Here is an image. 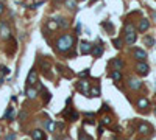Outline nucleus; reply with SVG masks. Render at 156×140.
Returning <instances> with one entry per match:
<instances>
[{
	"label": "nucleus",
	"instance_id": "5",
	"mask_svg": "<svg viewBox=\"0 0 156 140\" xmlns=\"http://www.w3.org/2000/svg\"><path fill=\"white\" fill-rule=\"evenodd\" d=\"M27 82H28V86H33V84L38 82V72H36V69H31V72L27 76Z\"/></svg>",
	"mask_w": 156,
	"mask_h": 140
},
{
	"label": "nucleus",
	"instance_id": "8",
	"mask_svg": "<svg viewBox=\"0 0 156 140\" xmlns=\"http://www.w3.org/2000/svg\"><path fill=\"white\" fill-rule=\"evenodd\" d=\"M0 36L3 37V39H8L10 37V28L5 22H0Z\"/></svg>",
	"mask_w": 156,
	"mask_h": 140
},
{
	"label": "nucleus",
	"instance_id": "12",
	"mask_svg": "<svg viewBox=\"0 0 156 140\" xmlns=\"http://www.w3.org/2000/svg\"><path fill=\"white\" fill-rule=\"evenodd\" d=\"M125 42H126V45H133V44L136 42V33H128V34H125Z\"/></svg>",
	"mask_w": 156,
	"mask_h": 140
},
{
	"label": "nucleus",
	"instance_id": "34",
	"mask_svg": "<svg viewBox=\"0 0 156 140\" xmlns=\"http://www.w3.org/2000/svg\"><path fill=\"white\" fill-rule=\"evenodd\" d=\"M2 73L3 75H10V69H8V67H2Z\"/></svg>",
	"mask_w": 156,
	"mask_h": 140
},
{
	"label": "nucleus",
	"instance_id": "33",
	"mask_svg": "<svg viewBox=\"0 0 156 140\" xmlns=\"http://www.w3.org/2000/svg\"><path fill=\"white\" fill-rule=\"evenodd\" d=\"M70 118H72V121H75V120L78 118V114H77V112H72V115H70Z\"/></svg>",
	"mask_w": 156,
	"mask_h": 140
},
{
	"label": "nucleus",
	"instance_id": "17",
	"mask_svg": "<svg viewBox=\"0 0 156 140\" xmlns=\"http://www.w3.org/2000/svg\"><path fill=\"white\" fill-rule=\"evenodd\" d=\"M36 95H38L36 89H33V87H28V89H27V97H28V98H36Z\"/></svg>",
	"mask_w": 156,
	"mask_h": 140
},
{
	"label": "nucleus",
	"instance_id": "42",
	"mask_svg": "<svg viewBox=\"0 0 156 140\" xmlns=\"http://www.w3.org/2000/svg\"><path fill=\"white\" fill-rule=\"evenodd\" d=\"M154 47H156V45H154Z\"/></svg>",
	"mask_w": 156,
	"mask_h": 140
},
{
	"label": "nucleus",
	"instance_id": "24",
	"mask_svg": "<svg viewBox=\"0 0 156 140\" xmlns=\"http://www.w3.org/2000/svg\"><path fill=\"white\" fill-rule=\"evenodd\" d=\"M111 76H113L114 81H120V79H122V73L119 72V70H114V72L111 73Z\"/></svg>",
	"mask_w": 156,
	"mask_h": 140
},
{
	"label": "nucleus",
	"instance_id": "37",
	"mask_svg": "<svg viewBox=\"0 0 156 140\" xmlns=\"http://www.w3.org/2000/svg\"><path fill=\"white\" fill-rule=\"evenodd\" d=\"M80 31H81V25L78 23V25H77V34H80Z\"/></svg>",
	"mask_w": 156,
	"mask_h": 140
},
{
	"label": "nucleus",
	"instance_id": "7",
	"mask_svg": "<svg viewBox=\"0 0 156 140\" xmlns=\"http://www.w3.org/2000/svg\"><path fill=\"white\" fill-rule=\"evenodd\" d=\"M137 132H141V134H144V135L151 134V126H150L148 123H141L139 126H137Z\"/></svg>",
	"mask_w": 156,
	"mask_h": 140
},
{
	"label": "nucleus",
	"instance_id": "23",
	"mask_svg": "<svg viewBox=\"0 0 156 140\" xmlns=\"http://www.w3.org/2000/svg\"><path fill=\"white\" fill-rule=\"evenodd\" d=\"M102 25H103V26L106 28V30L109 31V34H113V33H114V26H113V23H111V22H103Z\"/></svg>",
	"mask_w": 156,
	"mask_h": 140
},
{
	"label": "nucleus",
	"instance_id": "35",
	"mask_svg": "<svg viewBox=\"0 0 156 140\" xmlns=\"http://www.w3.org/2000/svg\"><path fill=\"white\" fill-rule=\"evenodd\" d=\"M108 109H109V107H108V104H102V109H100V110L103 112V110H108Z\"/></svg>",
	"mask_w": 156,
	"mask_h": 140
},
{
	"label": "nucleus",
	"instance_id": "41",
	"mask_svg": "<svg viewBox=\"0 0 156 140\" xmlns=\"http://www.w3.org/2000/svg\"><path fill=\"white\" fill-rule=\"evenodd\" d=\"M154 114H156V109H154Z\"/></svg>",
	"mask_w": 156,
	"mask_h": 140
},
{
	"label": "nucleus",
	"instance_id": "13",
	"mask_svg": "<svg viewBox=\"0 0 156 140\" xmlns=\"http://www.w3.org/2000/svg\"><path fill=\"white\" fill-rule=\"evenodd\" d=\"M78 89H80V90H83V93H84V95L91 97V95H89V90H88V81H80V84H78Z\"/></svg>",
	"mask_w": 156,
	"mask_h": 140
},
{
	"label": "nucleus",
	"instance_id": "22",
	"mask_svg": "<svg viewBox=\"0 0 156 140\" xmlns=\"http://www.w3.org/2000/svg\"><path fill=\"white\" fill-rule=\"evenodd\" d=\"M56 23H58V26L59 28H66L67 25H69V22H67V19H58V20H56Z\"/></svg>",
	"mask_w": 156,
	"mask_h": 140
},
{
	"label": "nucleus",
	"instance_id": "1",
	"mask_svg": "<svg viewBox=\"0 0 156 140\" xmlns=\"http://www.w3.org/2000/svg\"><path fill=\"white\" fill-rule=\"evenodd\" d=\"M73 44H75V37H73L72 34H62L61 37H58V41H56V44H55V47H56L58 51L67 53L69 50H72Z\"/></svg>",
	"mask_w": 156,
	"mask_h": 140
},
{
	"label": "nucleus",
	"instance_id": "28",
	"mask_svg": "<svg viewBox=\"0 0 156 140\" xmlns=\"http://www.w3.org/2000/svg\"><path fill=\"white\" fill-rule=\"evenodd\" d=\"M113 44H114L116 48H120V47H122V39H114Z\"/></svg>",
	"mask_w": 156,
	"mask_h": 140
},
{
	"label": "nucleus",
	"instance_id": "10",
	"mask_svg": "<svg viewBox=\"0 0 156 140\" xmlns=\"http://www.w3.org/2000/svg\"><path fill=\"white\" fill-rule=\"evenodd\" d=\"M31 138H33V140H45L44 131H41V129H34L33 132H31Z\"/></svg>",
	"mask_w": 156,
	"mask_h": 140
},
{
	"label": "nucleus",
	"instance_id": "39",
	"mask_svg": "<svg viewBox=\"0 0 156 140\" xmlns=\"http://www.w3.org/2000/svg\"><path fill=\"white\" fill-rule=\"evenodd\" d=\"M153 19H154V20H156V11H153Z\"/></svg>",
	"mask_w": 156,
	"mask_h": 140
},
{
	"label": "nucleus",
	"instance_id": "20",
	"mask_svg": "<svg viewBox=\"0 0 156 140\" xmlns=\"http://www.w3.org/2000/svg\"><path fill=\"white\" fill-rule=\"evenodd\" d=\"M100 86H94L92 89H91V97H100Z\"/></svg>",
	"mask_w": 156,
	"mask_h": 140
},
{
	"label": "nucleus",
	"instance_id": "15",
	"mask_svg": "<svg viewBox=\"0 0 156 140\" xmlns=\"http://www.w3.org/2000/svg\"><path fill=\"white\" fill-rule=\"evenodd\" d=\"M77 5H78L77 0H66V6L69 9H77Z\"/></svg>",
	"mask_w": 156,
	"mask_h": 140
},
{
	"label": "nucleus",
	"instance_id": "26",
	"mask_svg": "<svg viewBox=\"0 0 156 140\" xmlns=\"http://www.w3.org/2000/svg\"><path fill=\"white\" fill-rule=\"evenodd\" d=\"M113 65H116L117 70H119V69L123 67V61H122V59H113Z\"/></svg>",
	"mask_w": 156,
	"mask_h": 140
},
{
	"label": "nucleus",
	"instance_id": "36",
	"mask_svg": "<svg viewBox=\"0 0 156 140\" xmlns=\"http://www.w3.org/2000/svg\"><path fill=\"white\" fill-rule=\"evenodd\" d=\"M5 11V6H3V3H0V14H2Z\"/></svg>",
	"mask_w": 156,
	"mask_h": 140
},
{
	"label": "nucleus",
	"instance_id": "6",
	"mask_svg": "<svg viewBox=\"0 0 156 140\" xmlns=\"http://www.w3.org/2000/svg\"><path fill=\"white\" fill-rule=\"evenodd\" d=\"M128 86H130L131 90H139L142 87V82L139 79H136V78H130L128 79Z\"/></svg>",
	"mask_w": 156,
	"mask_h": 140
},
{
	"label": "nucleus",
	"instance_id": "14",
	"mask_svg": "<svg viewBox=\"0 0 156 140\" xmlns=\"http://www.w3.org/2000/svg\"><path fill=\"white\" fill-rule=\"evenodd\" d=\"M148 100L147 98H139L137 100V107H141V109H145V107H148Z\"/></svg>",
	"mask_w": 156,
	"mask_h": 140
},
{
	"label": "nucleus",
	"instance_id": "9",
	"mask_svg": "<svg viewBox=\"0 0 156 140\" xmlns=\"http://www.w3.org/2000/svg\"><path fill=\"white\" fill-rule=\"evenodd\" d=\"M139 31L141 33H145L147 30L150 28V22H148V19H141V22H139Z\"/></svg>",
	"mask_w": 156,
	"mask_h": 140
},
{
	"label": "nucleus",
	"instance_id": "29",
	"mask_svg": "<svg viewBox=\"0 0 156 140\" xmlns=\"http://www.w3.org/2000/svg\"><path fill=\"white\" fill-rule=\"evenodd\" d=\"M102 125H111V118H109V117H103L102 118Z\"/></svg>",
	"mask_w": 156,
	"mask_h": 140
},
{
	"label": "nucleus",
	"instance_id": "25",
	"mask_svg": "<svg viewBox=\"0 0 156 140\" xmlns=\"http://www.w3.org/2000/svg\"><path fill=\"white\" fill-rule=\"evenodd\" d=\"M123 31H125V34H128V33H134V25H133V23H126Z\"/></svg>",
	"mask_w": 156,
	"mask_h": 140
},
{
	"label": "nucleus",
	"instance_id": "30",
	"mask_svg": "<svg viewBox=\"0 0 156 140\" xmlns=\"http://www.w3.org/2000/svg\"><path fill=\"white\" fill-rule=\"evenodd\" d=\"M52 126H53L52 120H45V129H47V131H50V129H52Z\"/></svg>",
	"mask_w": 156,
	"mask_h": 140
},
{
	"label": "nucleus",
	"instance_id": "38",
	"mask_svg": "<svg viewBox=\"0 0 156 140\" xmlns=\"http://www.w3.org/2000/svg\"><path fill=\"white\" fill-rule=\"evenodd\" d=\"M53 140H62V137H56V135H55V138Z\"/></svg>",
	"mask_w": 156,
	"mask_h": 140
},
{
	"label": "nucleus",
	"instance_id": "27",
	"mask_svg": "<svg viewBox=\"0 0 156 140\" xmlns=\"http://www.w3.org/2000/svg\"><path fill=\"white\" fill-rule=\"evenodd\" d=\"M78 76H80V78H86V76H89V69H86V70H83V72H80Z\"/></svg>",
	"mask_w": 156,
	"mask_h": 140
},
{
	"label": "nucleus",
	"instance_id": "3",
	"mask_svg": "<svg viewBox=\"0 0 156 140\" xmlns=\"http://www.w3.org/2000/svg\"><path fill=\"white\" fill-rule=\"evenodd\" d=\"M136 70H137V73L139 75H148V72H150V67H148V64H147L145 61H142V62H137L136 64Z\"/></svg>",
	"mask_w": 156,
	"mask_h": 140
},
{
	"label": "nucleus",
	"instance_id": "16",
	"mask_svg": "<svg viewBox=\"0 0 156 140\" xmlns=\"http://www.w3.org/2000/svg\"><path fill=\"white\" fill-rule=\"evenodd\" d=\"M78 140H94L91 135L86 134V131H80V134H78Z\"/></svg>",
	"mask_w": 156,
	"mask_h": 140
},
{
	"label": "nucleus",
	"instance_id": "19",
	"mask_svg": "<svg viewBox=\"0 0 156 140\" xmlns=\"http://www.w3.org/2000/svg\"><path fill=\"white\" fill-rule=\"evenodd\" d=\"M144 44L148 45V47H153V45H154V39H153L151 36H145V37H144Z\"/></svg>",
	"mask_w": 156,
	"mask_h": 140
},
{
	"label": "nucleus",
	"instance_id": "32",
	"mask_svg": "<svg viewBox=\"0 0 156 140\" xmlns=\"http://www.w3.org/2000/svg\"><path fill=\"white\" fill-rule=\"evenodd\" d=\"M41 5H44V2H36V3H33L30 8H33V9H34V8H38V6H41Z\"/></svg>",
	"mask_w": 156,
	"mask_h": 140
},
{
	"label": "nucleus",
	"instance_id": "21",
	"mask_svg": "<svg viewBox=\"0 0 156 140\" xmlns=\"http://www.w3.org/2000/svg\"><path fill=\"white\" fill-rule=\"evenodd\" d=\"M5 118H8V120H13L14 118V109L13 107H8V110L5 112Z\"/></svg>",
	"mask_w": 156,
	"mask_h": 140
},
{
	"label": "nucleus",
	"instance_id": "4",
	"mask_svg": "<svg viewBox=\"0 0 156 140\" xmlns=\"http://www.w3.org/2000/svg\"><path fill=\"white\" fill-rule=\"evenodd\" d=\"M92 48H94V45H91L86 41H83V42L80 44V53L81 54H89L91 51H92Z\"/></svg>",
	"mask_w": 156,
	"mask_h": 140
},
{
	"label": "nucleus",
	"instance_id": "31",
	"mask_svg": "<svg viewBox=\"0 0 156 140\" xmlns=\"http://www.w3.org/2000/svg\"><path fill=\"white\" fill-rule=\"evenodd\" d=\"M19 118H21V120H25V118H27V112H25V110H21Z\"/></svg>",
	"mask_w": 156,
	"mask_h": 140
},
{
	"label": "nucleus",
	"instance_id": "2",
	"mask_svg": "<svg viewBox=\"0 0 156 140\" xmlns=\"http://www.w3.org/2000/svg\"><path fill=\"white\" fill-rule=\"evenodd\" d=\"M133 56L137 62H142L147 59V51L142 50V48H133Z\"/></svg>",
	"mask_w": 156,
	"mask_h": 140
},
{
	"label": "nucleus",
	"instance_id": "18",
	"mask_svg": "<svg viewBox=\"0 0 156 140\" xmlns=\"http://www.w3.org/2000/svg\"><path fill=\"white\" fill-rule=\"evenodd\" d=\"M39 64H41L42 72H49V70H50V62H49V61H44V59H42Z\"/></svg>",
	"mask_w": 156,
	"mask_h": 140
},
{
	"label": "nucleus",
	"instance_id": "11",
	"mask_svg": "<svg viewBox=\"0 0 156 140\" xmlns=\"http://www.w3.org/2000/svg\"><path fill=\"white\" fill-rule=\"evenodd\" d=\"M102 54H103V45L102 44L94 45V48H92V56L94 58H100Z\"/></svg>",
	"mask_w": 156,
	"mask_h": 140
},
{
	"label": "nucleus",
	"instance_id": "40",
	"mask_svg": "<svg viewBox=\"0 0 156 140\" xmlns=\"http://www.w3.org/2000/svg\"><path fill=\"white\" fill-rule=\"evenodd\" d=\"M94 2H97V0H91V3H94Z\"/></svg>",
	"mask_w": 156,
	"mask_h": 140
}]
</instances>
